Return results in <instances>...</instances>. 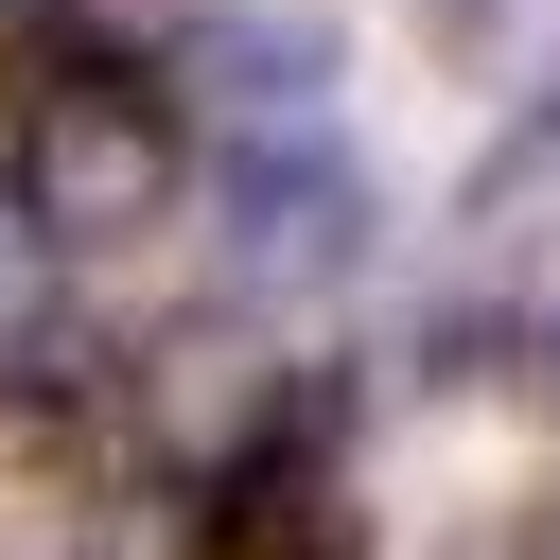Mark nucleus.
I'll use <instances>...</instances> for the list:
<instances>
[{
    "instance_id": "1",
    "label": "nucleus",
    "mask_w": 560,
    "mask_h": 560,
    "mask_svg": "<svg viewBox=\"0 0 560 560\" xmlns=\"http://www.w3.org/2000/svg\"><path fill=\"white\" fill-rule=\"evenodd\" d=\"M0 192L52 228V262L70 245H140L175 210V105H158V70L140 52H35L18 140H0Z\"/></svg>"
},
{
    "instance_id": "2",
    "label": "nucleus",
    "mask_w": 560,
    "mask_h": 560,
    "mask_svg": "<svg viewBox=\"0 0 560 560\" xmlns=\"http://www.w3.org/2000/svg\"><path fill=\"white\" fill-rule=\"evenodd\" d=\"M210 245H228L245 298H332V280L368 262V175H350L332 140H228Z\"/></svg>"
},
{
    "instance_id": "3",
    "label": "nucleus",
    "mask_w": 560,
    "mask_h": 560,
    "mask_svg": "<svg viewBox=\"0 0 560 560\" xmlns=\"http://www.w3.org/2000/svg\"><path fill=\"white\" fill-rule=\"evenodd\" d=\"M158 105H210L228 140H332V18L298 0H192L158 52Z\"/></svg>"
},
{
    "instance_id": "4",
    "label": "nucleus",
    "mask_w": 560,
    "mask_h": 560,
    "mask_svg": "<svg viewBox=\"0 0 560 560\" xmlns=\"http://www.w3.org/2000/svg\"><path fill=\"white\" fill-rule=\"evenodd\" d=\"M52 315H70V280H52V228L0 192V368H35V350H52Z\"/></svg>"
},
{
    "instance_id": "5",
    "label": "nucleus",
    "mask_w": 560,
    "mask_h": 560,
    "mask_svg": "<svg viewBox=\"0 0 560 560\" xmlns=\"http://www.w3.org/2000/svg\"><path fill=\"white\" fill-rule=\"evenodd\" d=\"M525 350H542V402H560V298H542V332H525Z\"/></svg>"
},
{
    "instance_id": "6",
    "label": "nucleus",
    "mask_w": 560,
    "mask_h": 560,
    "mask_svg": "<svg viewBox=\"0 0 560 560\" xmlns=\"http://www.w3.org/2000/svg\"><path fill=\"white\" fill-rule=\"evenodd\" d=\"M525 560H560V490H542V525H525Z\"/></svg>"
},
{
    "instance_id": "7",
    "label": "nucleus",
    "mask_w": 560,
    "mask_h": 560,
    "mask_svg": "<svg viewBox=\"0 0 560 560\" xmlns=\"http://www.w3.org/2000/svg\"><path fill=\"white\" fill-rule=\"evenodd\" d=\"M315 560H350V542H315Z\"/></svg>"
}]
</instances>
